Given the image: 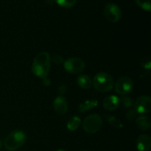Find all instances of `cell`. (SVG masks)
Listing matches in <instances>:
<instances>
[{
    "label": "cell",
    "mask_w": 151,
    "mask_h": 151,
    "mask_svg": "<svg viewBox=\"0 0 151 151\" xmlns=\"http://www.w3.org/2000/svg\"><path fill=\"white\" fill-rule=\"evenodd\" d=\"M120 106V99L115 95H110L106 97L103 102V106L106 110L113 111Z\"/></svg>",
    "instance_id": "30bf717a"
},
{
    "label": "cell",
    "mask_w": 151,
    "mask_h": 151,
    "mask_svg": "<svg viewBox=\"0 0 151 151\" xmlns=\"http://www.w3.org/2000/svg\"><path fill=\"white\" fill-rule=\"evenodd\" d=\"M1 145H2V142H1V139H0V148H1Z\"/></svg>",
    "instance_id": "cb8c5ba5"
},
{
    "label": "cell",
    "mask_w": 151,
    "mask_h": 151,
    "mask_svg": "<svg viewBox=\"0 0 151 151\" xmlns=\"http://www.w3.org/2000/svg\"><path fill=\"white\" fill-rule=\"evenodd\" d=\"M77 83L83 89H89L92 86V81L86 75H81L77 78Z\"/></svg>",
    "instance_id": "4fadbf2b"
},
{
    "label": "cell",
    "mask_w": 151,
    "mask_h": 151,
    "mask_svg": "<svg viewBox=\"0 0 151 151\" xmlns=\"http://www.w3.org/2000/svg\"><path fill=\"white\" fill-rule=\"evenodd\" d=\"M43 84H44V86H50V79H48L47 78L43 79Z\"/></svg>",
    "instance_id": "603a6c76"
},
{
    "label": "cell",
    "mask_w": 151,
    "mask_h": 151,
    "mask_svg": "<svg viewBox=\"0 0 151 151\" xmlns=\"http://www.w3.org/2000/svg\"><path fill=\"white\" fill-rule=\"evenodd\" d=\"M56 151H66V150H56Z\"/></svg>",
    "instance_id": "d4e9b609"
},
{
    "label": "cell",
    "mask_w": 151,
    "mask_h": 151,
    "mask_svg": "<svg viewBox=\"0 0 151 151\" xmlns=\"http://www.w3.org/2000/svg\"><path fill=\"white\" fill-rule=\"evenodd\" d=\"M52 59V61L54 62L55 64L60 65V64H63V63H64L63 58L62 57V56L59 55H55Z\"/></svg>",
    "instance_id": "44dd1931"
},
{
    "label": "cell",
    "mask_w": 151,
    "mask_h": 151,
    "mask_svg": "<svg viewBox=\"0 0 151 151\" xmlns=\"http://www.w3.org/2000/svg\"><path fill=\"white\" fill-rule=\"evenodd\" d=\"M59 6L64 8H70L75 5L77 0H54Z\"/></svg>",
    "instance_id": "e0dca14e"
},
{
    "label": "cell",
    "mask_w": 151,
    "mask_h": 151,
    "mask_svg": "<svg viewBox=\"0 0 151 151\" xmlns=\"http://www.w3.org/2000/svg\"><path fill=\"white\" fill-rule=\"evenodd\" d=\"M135 110L137 113L145 114L151 111V98L147 95L138 97L135 102Z\"/></svg>",
    "instance_id": "ba28073f"
},
{
    "label": "cell",
    "mask_w": 151,
    "mask_h": 151,
    "mask_svg": "<svg viewBox=\"0 0 151 151\" xmlns=\"http://www.w3.org/2000/svg\"><path fill=\"white\" fill-rule=\"evenodd\" d=\"M58 91L59 94L63 95V94H65V93L66 92V91H67V88H66V86L65 85H60V86L58 87Z\"/></svg>",
    "instance_id": "7402d4cb"
},
{
    "label": "cell",
    "mask_w": 151,
    "mask_h": 151,
    "mask_svg": "<svg viewBox=\"0 0 151 151\" xmlns=\"http://www.w3.org/2000/svg\"><path fill=\"white\" fill-rule=\"evenodd\" d=\"M126 118L128 120H133L135 119L137 116V112L135 109H130L126 113Z\"/></svg>",
    "instance_id": "ffe728a7"
},
{
    "label": "cell",
    "mask_w": 151,
    "mask_h": 151,
    "mask_svg": "<svg viewBox=\"0 0 151 151\" xmlns=\"http://www.w3.org/2000/svg\"><path fill=\"white\" fill-rule=\"evenodd\" d=\"M136 125L139 129L142 131H147L150 128L151 121L148 116H139L137 117L136 119Z\"/></svg>",
    "instance_id": "7c38bea8"
},
{
    "label": "cell",
    "mask_w": 151,
    "mask_h": 151,
    "mask_svg": "<svg viewBox=\"0 0 151 151\" xmlns=\"http://www.w3.org/2000/svg\"><path fill=\"white\" fill-rule=\"evenodd\" d=\"M81 124V119L78 116H74L69 119L66 124L68 130L70 131H75L78 129Z\"/></svg>",
    "instance_id": "9a60e30c"
},
{
    "label": "cell",
    "mask_w": 151,
    "mask_h": 151,
    "mask_svg": "<svg viewBox=\"0 0 151 151\" xmlns=\"http://www.w3.org/2000/svg\"><path fill=\"white\" fill-rule=\"evenodd\" d=\"M97 104H98V103L95 100H86V101L83 102V103L79 105L78 110L81 113H85V112L95 108L97 106Z\"/></svg>",
    "instance_id": "5bb4252c"
},
{
    "label": "cell",
    "mask_w": 151,
    "mask_h": 151,
    "mask_svg": "<svg viewBox=\"0 0 151 151\" xmlns=\"http://www.w3.org/2000/svg\"><path fill=\"white\" fill-rule=\"evenodd\" d=\"M53 107L58 114L64 115L68 111L67 100L63 95L58 96L53 101Z\"/></svg>",
    "instance_id": "9c48e42d"
},
{
    "label": "cell",
    "mask_w": 151,
    "mask_h": 151,
    "mask_svg": "<svg viewBox=\"0 0 151 151\" xmlns=\"http://www.w3.org/2000/svg\"><path fill=\"white\" fill-rule=\"evenodd\" d=\"M92 85L97 91L106 93L114 88V80L110 75L106 72H99L94 76Z\"/></svg>",
    "instance_id": "3957f363"
},
{
    "label": "cell",
    "mask_w": 151,
    "mask_h": 151,
    "mask_svg": "<svg viewBox=\"0 0 151 151\" xmlns=\"http://www.w3.org/2000/svg\"><path fill=\"white\" fill-rule=\"evenodd\" d=\"M82 151H85V150H82Z\"/></svg>",
    "instance_id": "484cf974"
},
{
    "label": "cell",
    "mask_w": 151,
    "mask_h": 151,
    "mask_svg": "<svg viewBox=\"0 0 151 151\" xmlns=\"http://www.w3.org/2000/svg\"><path fill=\"white\" fill-rule=\"evenodd\" d=\"M120 99V105L122 104V106L125 109H130L134 105V102L131 100V98H130L129 97H127V96H123L122 98Z\"/></svg>",
    "instance_id": "d6986e66"
},
{
    "label": "cell",
    "mask_w": 151,
    "mask_h": 151,
    "mask_svg": "<svg viewBox=\"0 0 151 151\" xmlns=\"http://www.w3.org/2000/svg\"><path fill=\"white\" fill-rule=\"evenodd\" d=\"M104 15L109 22L116 23L122 18V10L116 4L109 3L105 7Z\"/></svg>",
    "instance_id": "52a82bcc"
},
{
    "label": "cell",
    "mask_w": 151,
    "mask_h": 151,
    "mask_svg": "<svg viewBox=\"0 0 151 151\" xmlns=\"http://www.w3.org/2000/svg\"><path fill=\"white\" fill-rule=\"evenodd\" d=\"M103 125V119L97 114H90L83 122V128L84 131L88 134H94L100 131Z\"/></svg>",
    "instance_id": "277c9868"
},
{
    "label": "cell",
    "mask_w": 151,
    "mask_h": 151,
    "mask_svg": "<svg viewBox=\"0 0 151 151\" xmlns=\"http://www.w3.org/2000/svg\"><path fill=\"white\" fill-rule=\"evenodd\" d=\"M105 116H106V120L109 122V123L113 127H114V128H117V129H120V128L123 127L122 122L118 118L115 117L114 116H112V115H105Z\"/></svg>",
    "instance_id": "2e32d148"
},
{
    "label": "cell",
    "mask_w": 151,
    "mask_h": 151,
    "mask_svg": "<svg viewBox=\"0 0 151 151\" xmlns=\"http://www.w3.org/2000/svg\"><path fill=\"white\" fill-rule=\"evenodd\" d=\"M51 68V58L47 52H41L34 58L31 70L38 78L44 79L47 78Z\"/></svg>",
    "instance_id": "6da1fadb"
},
{
    "label": "cell",
    "mask_w": 151,
    "mask_h": 151,
    "mask_svg": "<svg viewBox=\"0 0 151 151\" xmlns=\"http://www.w3.org/2000/svg\"><path fill=\"white\" fill-rule=\"evenodd\" d=\"M63 67L67 72L73 75L82 73L86 67L85 63L79 58H70L63 63Z\"/></svg>",
    "instance_id": "5b68a950"
},
{
    "label": "cell",
    "mask_w": 151,
    "mask_h": 151,
    "mask_svg": "<svg viewBox=\"0 0 151 151\" xmlns=\"http://www.w3.org/2000/svg\"><path fill=\"white\" fill-rule=\"evenodd\" d=\"M27 136L24 131H14L10 133L4 140V145L9 151H15L24 145Z\"/></svg>",
    "instance_id": "7a4b0ae2"
},
{
    "label": "cell",
    "mask_w": 151,
    "mask_h": 151,
    "mask_svg": "<svg viewBox=\"0 0 151 151\" xmlns=\"http://www.w3.org/2000/svg\"><path fill=\"white\" fill-rule=\"evenodd\" d=\"M114 90L116 93L122 96H126L132 91L134 88V82L132 79L128 76L121 77L116 81L114 85Z\"/></svg>",
    "instance_id": "8992f818"
},
{
    "label": "cell",
    "mask_w": 151,
    "mask_h": 151,
    "mask_svg": "<svg viewBox=\"0 0 151 151\" xmlns=\"http://www.w3.org/2000/svg\"><path fill=\"white\" fill-rule=\"evenodd\" d=\"M151 147V138L147 134H141L137 139V147L139 151H149Z\"/></svg>",
    "instance_id": "8fae6325"
},
{
    "label": "cell",
    "mask_w": 151,
    "mask_h": 151,
    "mask_svg": "<svg viewBox=\"0 0 151 151\" xmlns=\"http://www.w3.org/2000/svg\"><path fill=\"white\" fill-rule=\"evenodd\" d=\"M137 4L143 10L150 12L151 10V0H135Z\"/></svg>",
    "instance_id": "ac0fdd59"
}]
</instances>
